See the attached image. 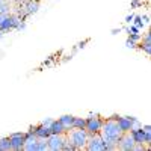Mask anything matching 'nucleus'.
Wrapping results in <instances>:
<instances>
[{
  "mask_svg": "<svg viewBox=\"0 0 151 151\" xmlns=\"http://www.w3.org/2000/svg\"><path fill=\"white\" fill-rule=\"evenodd\" d=\"M50 133H52V134H65V133H67V130H65L64 125H62V124L59 122V119H58V121H55V119H53L52 125H50Z\"/></svg>",
  "mask_w": 151,
  "mask_h": 151,
  "instance_id": "obj_12",
  "label": "nucleus"
},
{
  "mask_svg": "<svg viewBox=\"0 0 151 151\" xmlns=\"http://www.w3.org/2000/svg\"><path fill=\"white\" fill-rule=\"evenodd\" d=\"M132 122H133V127H132V129H134V127H141V121L137 119V118L132 116Z\"/></svg>",
  "mask_w": 151,
  "mask_h": 151,
  "instance_id": "obj_23",
  "label": "nucleus"
},
{
  "mask_svg": "<svg viewBox=\"0 0 151 151\" xmlns=\"http://www.w3.org/2000/svg\"><path fill=\"white\" fill-rule=\"evenodd\" d=\"M141 18H142V21H144V24H145V26H147V24L150 23V17L145 14V15H141Z\"/></svg>",
  "mask_w": 151,
  "mask_h": 151,
  "instance_id": "obj_25",
  "label": "nucleus"
},
{
  "mask_svg": "<svg viewBox=\"0 0 151 151\" xmlns=\"http://www.w3.org/2000/svg\"><path fill=\"white\" fill-rule=\"evenodd\" d=\"M36 141H38V137L30 130H27L26 133H24V147H23V150L24 151H35Z\"/></svg>",
  "mask_w": 151,
  "mask_h": 151,
  "instance_id": "obj_8",
  "label": "nucleus"
},
{
  "mask_svg": "<svg viewBox=\"0 0 151 151\" xmlns=\"http://www.w3.org/2000/svg\"><path fill=\"white\" fill-rule=\"evenodd\" d=\"M141 41H142V42H151V35H150V32H147V33L144 35V38H141Z\"/></svg>",
  "mask_w": 151,
  "mask_h": 151,
  "instance_id": "obj_22",
  "label": "nucleus"
},
{
  "mask_svg": "<svg viewBox=\"0 0 151 151\" xmlns=\"http://www.w3.org/2000/svg\"><path fill=\"white\" fill-rule=\"evenodd\" d=\"M67 139L74 145L76 151L77 150H85L86 148V142L89 139V134L85 129H71L65 133Z\"/></svg>",
  "mask_w": 151,
  "mask_h": 151,
  "instance_id": "obj_2",
  "label": "nucleus"
},
{
  "mask_svg": "<svg viewBox=\"0 0 151 151\" xmlns=\"http://www.w3.org/2000/svg\"><path fill=\"white\" fill-rule=\"evenodd\" d=\"M132 24H133V26H136V27L139 29V30L145 27V24H144V21H142L141 15H134V17H133V21H132Z\"/></svg>",
  "mask_w": 151,
  "mask_h": 151,
  "instance_id": "obj_17",
  "label": "nucleus"
},
{
  "mask_svg": "<svg viewBox=\"0 0 151 151\" xmlns=\"http://www.w3.org/2000/svg\"><path fill=\"white\" fill-rule=\"evenodd\" d=\"M45 141H47V147L50 151H60L64 148L67 136L65 134H50Z\"/></svg>",
  "mask_w": 151,
  "mask_h": 151,
  "instance_id": "obj_4",
  "label": "nucleus"
},
{
  "mask_svg": "<svg viewBox=\"0 0 151 151\" xmlns=\"http://www.w3.org/2000/svg\"><path fill=\"white\" fill-rule=\"evenodd\" d=\"M133 147H134V141H133L132 134L130 133H122L119 141H118V148L121 151H132Z\"/></svg>",
  "mask_w": 151,
  "mask_h": 151,
  "instance_id": "obj_7",
  "label": "nucleus"
},
{
  "mask_svg": "<svg viewBox=\"0 0 151 151\" xmlns=\"http://www.w3.org/2000/svg\"><path fill=\"white\" fill-rule=\"evenodd\" d=\"M3 35H5V33H3L2 30H0V40H2V38H3Z\"/></svg>",
  "mask_w": 151,
  "mask_h": 151,
  "instance_id": "obj_31",
  "label": "nucleus"
},
{
  "mask_svg": "<svg viewBox=\"0 0 151 151\" xmlns=\"http://www.w3.org/2000/svg\"><path fill=\"white\" fill-rule=\"evenodd\" d=\"M9 150H11L9 137H2V139H0V151H9Z\"/></svg>",
  "mask_w": 151,
  "mask_h": 151,
  "instance_id": "obj_15",
  "label": "nucleus"
},
{
  "mask_svg": "<svg viewBox=\"0 0 151 151\" xmlns=\"http://www.w3.org/2000/svg\"><path fill=\"white\" fill-rule=\"evenodd\" d=\"M52 122H53V119L52 118H44L40 124H42V125H45V127H48L50 129V125H52Z\"/></svg>",
  "mask_w": 151,
  "mask_h": 151,
  "instance_id": "obj_21",
  "label": "nucleus"
},
{
  "mask_svg": "<svg viewBox=\"0 0 151 151\" xmlns=\"http://www.w3.org/2000/svg\"><path fill=\"white\" fill-rule=\"evenodd\" d=\"M141 127H142L145 132H151V125H150V124H144V125H141Z\"/></svg>",
  "mask_w": 151,
  "mask_h": 151,
  "instance_id": "obj_28",
  "label": "nucleus"
},
{
  "mask_svg": "<svg viewBox=\"0 0 151 151\" xmlns=\"http://www.w3.org/2000/svg\"><path fill=\"white\" fill-rule=\"evenodd\" d=\"M136 41H133V40H130V38H127V40H125V47L127 48H136Z\"/></svg>",
  "mask_w": 151,
  "mask_h": 151,
  "instance_id": "obj_19",
  "label": "nucleus"
},
{
  "mask_svg": "<svg viewBox=\"0 0 151 151\" xmlns=\"http://www.w3.org/2000/svg\"><path fill=\"white\" fill-rule=\"evenodd\" d=\"M106 118L100 116L98 113H89L86 118V125H85V130L88 132V134H97V133H101V127H103V122Z\"/></svg>",
  "mask_w": 151,
  "mask_h": 151,
  "instance_id": "obj_3",
  "label": "nucleus"
},
{
  "mask_svg": "<svg viewBox=\"0 0 151 151\" xmlns=\"http://www.w3.org/2000/svg\"><path fill=\"white\" fill-rule=\"evenodd\" d=\"M116 118L118 115H113L107 119H104L103 127H101V134L104 141V151H115L118 150V141L121 137V130L116 125Z\"/></svg>",
  "mask_w": 151,
  "mask_h": 151,
  "instance_id": "obj_1",
  "label": "nucleus"
},
{
  "mask_svg": "<svg viewBox=\"0 0 151 151\" xmlns=\"http://www.w3.org/2000/svg\"><path fill=\"white\" fill-rule=\"evenodd\" d=\"M48 147H47V141L45 139H38L36 141V148L35 151H47Z\"/></svg>",
  "mask_w": 151,
  "mask_h": 151,
  "instance_id": "obj_16",
  "label": "nucleus"
},
{
  "mask_svg": "<svg viewBox=\"0 0 151 151\" xmlns=\"http://www.w3.org/2000/svg\"><path fill=\"white\" fill-rule=\"evenodd\" d=\"M62 150H64V151H76V148H74V145L67 139L65 141V144H64V148H62Z\"/></svg>",
  "mask_w": 151,
  "mask_h": 151,
  "instance_id": "obj_18",
  "label": "nucleus"
},
{
  "mask_svg": "<svg viewBox=\"0 0 151 151\" xmlns=\"http://www.w3.org/2000/svg\"><path fill=\"white\" fill-rule=\"evenodd\" d=\"M133 17H134L133 14H129L127 17H125V20H124V21H125V24H132V21H133Z\"/></svg>",
  "mask_w": 151,
  "mask_h": 151,
  "instance_id": "obj_24",
  "label": "nucleus"
},
{
  "mask_svg": "<svg viewBox=\"0 0 151 151\" xmlns=\"http://www.w3.org/2000/svg\"><path fill=\"white\" fill-rule=\"evenodd\" d=\"M86 42H88V41H82V42H79V44H77V48H83Z\"/></svg>",
  "mask_w": 151,
  "mask_h": 151,
  "instance_id": "obj_30",
  "label": "nucleus"
},
{
  "mask_svg": "<svg viewBox=\"0 0 151 151\" xmlns=\"http://www.w3.org/2000/svg\"><path fill=\"white\" fill-rule=\"evenodd\" d=\"M24 29H26V21H21V23H20V26H18V29H17V30H24Z\"/></svg>",
  "mask_w": 151,
  "mask_h": 151,
  "instance_id": "obj_27",
  "label": "nucleus"
},
{
  "mask_svg": "<svg viewBox=\"0 0 151 151\" xmlns=\"http://www.w3.org/2000/svg\"><path fill=\"white\" fill-rule=\"evenodd\" d=\"M9 141H11V150L14 151H21L24 147V133L17 132V133H11L9 136Z\"/></svg>",
  "mask_w": 151,
  "mask_h": 151,
  "instance_id": "obj_6",
  "label": "nucleus"
},
{
  "mask_svg": "<svg viewBox=\"0 0 151 151\" xmlns=\"http://www.w3.org/2000/svg\"><path fill=\"white\" fill-rule=\"evenodd\" d=\"M139 5H141V0H133V2H132V9L137 8V6H139Z\"/></svg>",
  "mask_w": 151,
  "mask_h": 151,
  "instance_id": "obj_26",
  "label": "nucleus"
},
{
  "mask_svg": "<svg viewBox=\"0 0 151 151\" xmlns=\"http://www.w3.org/2000/svg\"><path fill=\"white\" fill-rule=\"evenodd\" d=\"M85 125H86V118L74 116V121H73V129H85Z\"/></svg>",
  "mask_w": 151,
  "mask_h": 151,
  "instance_id": "obj_14",
  "label": "nucleus"
},
{
  "mask_svg": "<svg viewBox=\"0 0 151 151\" xmlns=\"http://www.w3.org/2000/svg\"><path fill=\"white\" fill-rule=\"evenodd\" d=\"M6 2V0H0V5H2V3H5Z\"/></svg>",
  "mask_w": 151,
  "mask_h": 151,
  "instance_id": "obj_32",
  "label": "nucleus"
},
{
  "mask_svg": "<svg viewBox=\"0 0 151 151\" xmlns=\"http://www.w3.org/2000/svg\"><path fill=\"white\" fill-rule=\"evenodd\" d=\"M116 125L118 129L121 130V133H129L133 127L132 122V116H118L116 118Z\"/></svg>",
  "mask_w": 151,
  "mask_h": 151,
  "instance_id": "obj_10",
  "label": "nucleus"
},
{
  "mask_svg": "<svg viewBox=\"0 0 151 151\" xmlns=\"http://www.w3.org/2000/svg\"><path fill=\"white\" fill-rule=\"evenodd\" d=\"M129 38H130V40H133V41H136V42H139L142 35L141 33H129Z\"/></svg>",
  "mask_w": 151,
  "mask_h": 151,
  "instance_id": "obj_20",
  "label": "nucleus"
},
{
  "mask_svg": "<svg viewBox=\"0 0 151 151\" xmlns=\"http://www.w3.org/2000/svg\"><path fill=\"white\" fill-rule=\"evenodd\" d=\"M73 121H74V116H73V115H62V116L59 118V122L64 125L67 132L73 129Z\"/></svg>",
  "mask_w": 151,
  "mask_h": 151,
  "instance_id": "obj_13",
  "label": "nucleus"
},
{
  "mask_svg": "<svg viewBox=\"0 0 151 151\" xmlns=\"http://www.w3.org/2000/svg\"><path fill=\"white\" fill-rule=\"evenodd\" d=\"M38 139H47V137L52 134L50 133V129L48 127H45V125H42V124H38V125H32V127L29 129Z\"/></svg>",
  "mask_w": 151,
  "mask_h": 151,
  "instance_id": "obj_9",
  "label": "nucleus"
},
{
  "mask_svg": "<svg viewBox=\"0 0 151 151\" xmlns=\"http://www.w3.org/2000/svg\"><path fill=\"white\" fill-rule=\"evenodd\" d=\"M121 32H122L121 27H118V29H112V35H118V33H121Z\"/></svg>",
  "mask_w": 151,
  "mask_h": 151,
  "instance_id": "obj_29",
  "label": "nucleus"
},
{
  "mask_svg": "<svg viewBox=\"0 0 151 151\" xmlns=\"http://www.w3.org/2000/svg\"><path fill=\"white\" fill-rule=\"evenodd\" d=\"M88 151H104V141L103 136L97 133V134H91L89 139L86 142V148Z\"/></svg>",
  "mask_w": 151,
  "mask_h": 151,
  "instance_id": "obj_5",
  "label": "nucleus"
},
{
  "mask_svg": "<svg viewBox=\"0 0 151 151\" xmlns=\"http://www.w3.org/2000/svg\"><path fill=\"white\" fill-rule=\"evenodd\" d=\"M21 6H23L24 11H26L27 17L36 14V12L40 11V2H38V0H24V3Z\"/></svg>",
  "mask_w": 151,
  "mask_h": 151,
  "instance_id": "obj_11",
  "label": "nucleus"
}]
</instances>
